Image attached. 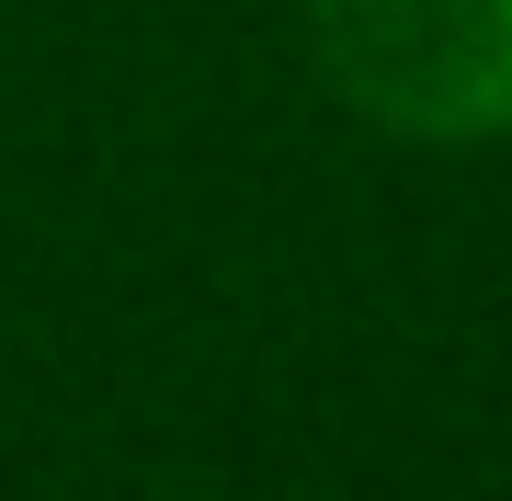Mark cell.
Returning <instances> with one entry per match:
<instances>
[{"label":"cell","instance_id":"obj_1","mask_svg":"<svg viewBox=\"0 0 512 501\" xmlns=\"http://www.w3.org/2000/svg\"><path fill=\"white\" fill-rule=\"evenodd\" d=\"M330 46L376 103L433 126L512 103V0H330Z\"/></svg>","mask_w":512,"mask_h":501}]
</instances>
